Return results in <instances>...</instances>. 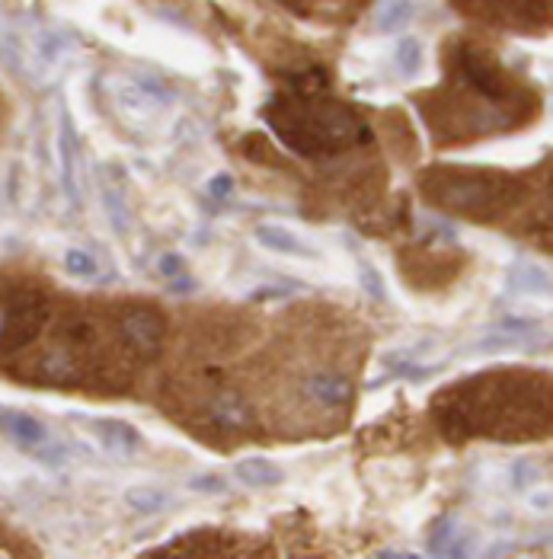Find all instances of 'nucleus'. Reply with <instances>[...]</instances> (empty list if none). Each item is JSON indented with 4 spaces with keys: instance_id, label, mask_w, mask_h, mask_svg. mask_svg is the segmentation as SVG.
Listing matches in <instances>:
<instances>
[{
    "instance_id": "f257e3e1",
    "label": "nucleus",
    "mask_w": 553,
    "mask_h": 559,
    "mask_svg": "<svg viewBox=\"0 0 553 559\" xmlns=\"http://www.w3.org/2000/svg\"><path fill=\"white\" fill-rule=\"evenodd\" d=\"M269 122L288 147L307 157L333 154L365 135V125L355 112L330 100H311V96L298 103H279V112L269 109Z\"/></svg>"
},
{
    "instance_id": "f03ea898",
    "label": "nucleus",
    "mask_w": 553,
    "mask_h": 559,
    "mask_svg": "<svg viewBox=\"0 0 553 559\" xmlns=\"http://www.w3.org/2000/svg\"><path fill=\"white\" fill-rule=\"evenodd\" d=\"M422 189L445 208L474 218H496L515 202V179L486 170L438 167L422 176Z\"/></svg>"
},
{
    "instance_id": "7ed1b4c3",
    "label": "nucleus",
    "mask_w": 553,
    "mask_h": 559,
    "mask_svg": "<svg viewBox=\"0 0 553 559\" xmlns=\"http://www.w3.org/2000/svg\"><path fill=\"white\" fill-rule=\"evenodd\" d=\"M48 314H52V307L39 291L20 288L4 294L0 298V355L20 352L23 345H29L42 333Z\"/></svg>"
},
{
    "instance_id": "20e7f679",
    "label": "nucleus",
    "mask_w": 553,
    "mask_h": 559,
    "mask_svg": "<svg viewBox=\"0 0 553 559\" xmlns=\"http://www.w3.org/2000/svg\"><path fill=\"white\" fill-rule=\"evenodd\" d=\"M0 432H4L20 451L42 460V464H61V460L68 457V448L48 432V425L32 413H23V409H4V413H0Z\"/></svg>"
},
{
    "instance_id": "39448f33",
    "label": "nucleus",
    "mask_w": 553,
    "mask_h": 559,
    "mask_svg": "<svg viewBox=\"0 0 553 559\" xmlns=\"http://www.w3.org/2000/svg\"><path fill=\"white\" fill-rule=\"evenodd\" d=\"M122 336L128 342V352L141 361H151L164 349V320H160L154 310H125L122 317Z\"/></svg>"
},
{
    "instance_id": "423d86ee",
    "label": "nucleus",
    "mask_w": 553,
    "mask_h": 559,
    "mask_svg": "<svg viewBox=\"0 0 553 559\" xmlns=\"http://www.w3.org/2000/svg\"><path fill=\"white\" fill-rule=\"evenodd\" d=\"M93 429L100 432L103 448L112 454H135L141 448V435L135 425L119 422V419H93Z\"/></svg>"
},
{
    "instance_id": "0eeeda50",
    "label": "nucleus",
    "mask_w": 553,
    "mask_h": 559,
    "mask_svg": "<svg viewBox=\"0 0 553 559\" xmlns=\"http://www.w3.org/2000/svg\"><path fill=\"white\" fill-rule=\"evenodd\" d=\"M304 393L320 406H346L352 400V387L336 374H314L311 381L304 384Z\"/></svg>"
},
{
    "instance_id": "6e6552de",
    "label": "nucleus",
    "mask_w": 553,
    "mask_h": 559,
    "mask_svg": "<svg viewBox=\"0 0 553 559\" xmlns=\"http://www.w3.org/2000/svg\"><path fill=\"white\" fill-rule=\"evenodd\" d=\"M256 243L266 246V250H272V253H282V256H314V250L295 234V230L272 227V224L256 227Z\"/></svg>"
},
{
    "instance_id": "1a4fd4ad",
    "label": "nucleus",
    "mask_w": 553,
    "mask_h": 559,
    "mask_svg": "<svg viewBox=\"0 0 553 559\" xmlns=\"http://www.w3.org/2000/svg\"><path fill=\"white\" fill-rule=\"evenodd\" d=\"M234 476H237L240 483L256 486V489L275 486V483L285 480L282 467H275L269 457H243V460H237V464H234Z\"/></svg>"
},
{
    "instance_id": "9d476101",
    "label": "nucleus",
    "mask_w": 553,
    "mask_h": 559,
    "mask_svg": "<svg viewBox=\"0 0 553 559\" xmlns=\"http://www.w3.org/2000/svg\"><path fill=\"white\" fill-rule=\"evenodd\" d=\"M509 291L515 294H547L550 291V275L538 266V262H515L509 272Z\"/></svg>"
},
{
    "instance_id": "9b49d317",
    "label": "nucleus",
    "mask_w": 553,
    "mask_h": 559,
    "mask_svg": "<svg viewBox=\"0 0 553 559\" xmlns=\"http://www.w3.org/2000/svg\"><path fill=\"white\" fill-rule=\"evenodd\" d=\"M429 550L438 553V556H461V553H470V547L461 540V528L454 518H442L432 528V537H429Z\"/></svg>"
},
{
    "instance_id": "f8f14e48",
    "label": "nucleus",
    "mask_w": 553,
    "mask_h": 559,
    "mask_svg": "<svg viewBox=\"0 0 553 559\" xmlns=\"http://www.w3.org/2000/svg\"><path fill=\"white\" fill-rule=\"evenodd\" d=\"M208 416H211V422H215L221 432H237V429H243V425L250 422L247 406L237 403V400L231 397V393H227V397H221L215 406H211Z\"/></svg>"
},
{
    "instance_id": "ddd939ff",
    "label": "nucleus",
    "mask_w": 553,
    "mask_h": 559,
    "mask_svg": "<svg viewBox=\"0 0 553 559\" xmlns=\"http://www.w3.org/2000/svg\"><path fill=\"white\" fill-rule=\"evenodd\" d=\"M125 502L135 508V512H160L167 505V496L154 486H138L125 492Z\"/></svg>"
},
{
    "instance_id": "4468645a",
    "label": "nucleus",
    "mask_w": 553,
    "mask_h": 559,
    "mask_svg": "<svg viewBox=\"0 0 553 559\" xmlns=\"http://www.w3.org/2000/svg\"><path fill=\"white\" fill-rule=\"evenodd\" d=\"M68 119H64L61 128V163H64V192H68V199L77 202V189H74V141H71V131H68Z\"/></svg>"
},
{
    "instance_id": "2eb2a0df",
    "label": "nucleus",
    "mask_w": 553,
    "mask_h": 559,
    "mask_svg": "<svg viewBox=\"0 0 553 559\" xmlns=\"http://www.w3.org/2000/svg\"><path fill=\"white\" fill-rule=\"evenodd\" d=\"M64 269L77 278H93L96 275V259L84 250H68L64 253Z\"/></svg>"
},
{
    "instance_id": "dca6fc26",
    "label": "nucleus",
    "mask_w": 553,
    "mask_h": 559,
    "mask_svg": "<svg viewBox=\"0 0 553 559\" xmlns=\"http://www.w3.org/2000/svg\"><path fill=\"white\" fill-rule=\"evenodd\" d=\"M413 13L410 0H384V10H381V26L384 29H397L406 16Z\"/></svg>"
},
{
    "instance_id": "f3484780",
    "label": "nucleus",
    "mask_w": 553,
    "mask_h": 559,
    "mask_svg": "<svg viewBox=\"0 0 553 559\" xmlns=\"http://www.w3.org/2000/svg\"><path fill=\"white\" fill-rule=\"evenodd\" d=\"M103 202H106V215H109L112 227H116L119 234H125V230H128V221H125V202H122V192L106 189Z\"/></svg>"
},
{
    "instance_id": "a211bd4d",
    "label": "nucleus",
    "mask_w": 553,
    "mask_h": 559,
    "mask_svg": "<svg viewBox=\"0 0 553 559\" xmlns=\"http://www.w3.org/2000/svg\"><path fill=\"white\" fill-rule=\"evenodd\" d=\"M359 285L371 294L374 301H384V298H387V291H384V282H381L378 269H371L368 262H362V266H359Z\"/></svg>"
},
{
    "instance_id": "6ab92c4d",
    "label": "nucleus",
    "mask_w": 553,
    "mask_h": 559,
    "mask_svg": "<svg viewBox=\"0 0 553 559\" xmlns=\"http://www.w3.org/2000/svg\"><path fill=\"white\" fill-rule=\"evenodd\" d=\"M189 489L192 492H205V496H221L227 486H224V480L218 473H199V476H192V480H189Z\"/></svg>"
},
{
    "instance_id": "aec40b11",
    "label": "nucleus",
    "mask_w": 553,
    "mask_h": 559,
    "mask_svg": "<svg viewBox=\"0 0 553 559\" xmlns=\"http://www.w3.org/2000/svg\"><path fill=\"white\" fill-rule=\"evenodd\" d=\"M419 64H422V52H419V42H403L400 45V68L406 74H416L419 71Z\"/></svg>"
},
{
    "instance_id": "412c9836",
    "label": "nucleus",
    "mask_w": 553,
    "mask_h": 559,
    "mask_svg": "<svg viewBox=\"0 0 553 559\" xmlns=\"http://www.w3.org/2000/svg\"><path fill=\"white\" fill-rule=\"evenodd\" d=\"M512 480L518 489H528L531 483H538V467H531L528 460H522V464L512 467Z\"/></svg>"
},
{
    "instance_id": "4be33fe9",
    "label": "nucleus",
    "mask_w": 553,
    "mask_h": 559,
    "mask_svg": "<svg viewBox=\"0 0 553 559\" xmlns=\"http://www.w3.org/2000/svg\"><path fill=\"white\" fill-rule=\"evenodd\" d=\"M160 269H164L167 275H176L183 269V262H180V256H164V259H160Z\"/></svg>"
},
{
    "instance_id": "5701e85b",
    "label": "nucleus",
    "mask_w": 553,
    "mask_h": 559,
    "mask_svg": "<svg viewBox=\"0 0 553 559\" xmlns=\"http://www.w3.org/2000/svg\"><path fill=\"white\" fill-rule=\"evenodd\" d=\"M211 192H215V195H224V192H231V176H218L215 183H211Z\"/></svg>"
},
{
    "instance_id": "b1692460",
    "label": "nucleus",
    "mask_w": 553,
    "mask_h": 559,
    "mask_svg": "<svg viewBox=\"0 0 553 559\" xmlns=\"http://www.w3.org/2000/svg\"><path fill=\"white\" fill-rule=\"evenodd\" d=\"M378 556H384V559H394V556H416V553H410V550H381Z\"/></svg>"
}]
</instances>
